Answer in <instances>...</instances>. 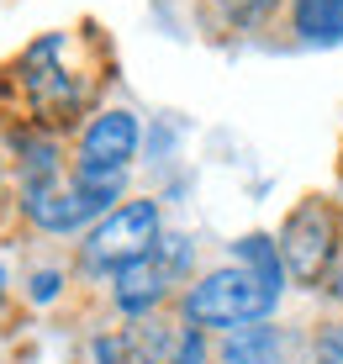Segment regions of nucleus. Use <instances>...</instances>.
Wrapping results in <instances>:
<instances>
[{
	"label": "nucleus",
	"instance_id": "3",
	"mask_svg": "<svg viewBox=\"0 0 343 364\" xmlns=\"http://www.w3.org/2000/svg\"><path fill=\"white\" fill-rule=\"evenodd\" d=\"M275 243H280V259H285L290 280L317 291V280H327V274H333V259H338V211H333V200L307 196L285 217V228H280Z\"/></svg>",
	"mask_w": 343,
	"mask_h": 364
},
{
	"label": "nucleus",
	"instance_id": "7",
	"mask_svg": "<svg viewBox=\"0 0 343 364\" xmlns=\"http://www.w3.org/2000/svg\"><path fill=\"white\" fill-rule=\"evenodd\" d=\"M222 364H285V333L270 328V322H253V328H238L222 338Z\"/></svg>",
	"mask_w": 343,
	"mask_h": 364
},
{
	"label": "nucleus",
	"instance_id": "2",
	"mask_svg": "<svg viewBox=\"0 0 343 364\" xmlns=\"http://www.w3.org/2000/svg\"><path fill=\"white\" fill-rule=\"evenodd\" d=\"M159 243H164L159 206L143 196V200H122L117 211H106L90 228V237H85L80 259L90 274H117L127 264H137V259H154Z\"/></svg>",
	"mask_w": 343,
	"mask_h": 364
},
{
	"label": "nucleus",
	"instance_id": "15",
	"mask_svg": "<svg viewBox=\"0 0 343 364\" xmlns=\"http://www.w3.org/2000/svg\"><path fill=\"white\" fill-rule=\"evenodd\" d=\"M0 200H6V169H0Z\"/></svg>",
	"mask_w": 343,
	"mask_h": 364
},
{
	"label": "nucleus",
	"instance_id": "9",
	"mask_svg": "<svg viewBox=\"0 0 343 364\" xmlns=\"http://www.w3.org/2000/svg\"><path fill=\"white\" fill-rule=\"evenodd\" d=\"M233 264H248L253 274H264L270 285H285V259H280V243H275L270 232H243L233 243Z\"/></svg>",
	"mask_w": 343,
	"mask_h": 364
},
{
	"label": "nucleus",
	"instance_id": "10",
	"mask_svg": "<svg viewBox=\"0 0 343 364\" xmlns=\"http://www.w3.org/2000/svg\"><path fill=\"white\" fill-rule=\"evenodd\" d=\"M275 6L280 0H217V16L227 27H264L275 16Z\"/></svg>",
	"mask_w": 343,
	"mask_h": 364
},
{
	"label": "nucleus",
	"instance_id": "4",
	"mask_svg": "<svg viewBox=\"0 0 343 364\" xmlns=\"http://www.w3.org/2000/svg\"><path fill=\"white\" fill-rule=\"evenodd\" d=\"M21 85H27L32 111L53 127V122H69L85 100V85L74 69H63V32H48L21 53Z\"/></svg>",
	"mask_w": 343,
	"mask_h": 364
},
{
	"label": "nucleus",
	"instance_id": "16",
	"mask_svg": "<svg viewBox=\"0 0 343 364\" xmlns=\"http://www.w3.org/2000/svg\"><path fill=\"white\" fill-rule=\"evenodd\" d=\"M0 291H6V269H0Z\"/></svg>",
	"mask_w": 343,
	"mask_h": 364
},
{
	"label": "nucleus",
	"instance_id": "12",
	"mask_svg": "<svg viewBox=\"0 0 343 364\" xmlns=\"http://www.w3.org/2000/svg\"><path fill=\"white\" fill-rule=\"evenodd\" d=\"M169 364H206V338H201V328H180V343H174Z\"/></svg>",
	"mask_w": 343,
	"mask_h": 364
},
{
	"label": "nucleus",
	"instance_id": "5",
	"mask_svg": "<svg viewBox=\"0 0 343 364\" xmlns=\"http://www.w3.org/2000/svg\"><path fill=\"white\" fill-rule=\"evenodd\" d=\"M137 143H143V127L127 106H106L85 122L80 132V159L74 169H95V174H127L137 159Z\"/></svg>",
	"mask_w": 343,
	"mask_h": 364
},
{
	"label": "nucleus",
	"instance_id": "8",
	"mask_svg": "<svg viewBox=\"0 0 343 364\" xmlns=\"http://www.w3.org/2000/svg\"><path fill=\"white\" fill-rule=\"evenodd\" d=\"M290 16H296V37L317 48L343 43V0H290Z\"/></svg>",
	"mask_w": 343,
	"mask_h": 364
},
{
	"label": "nucleus",
	"instance_id": "13",
	"mask_svg": "<svg viewBox=\"0 0 343 364\" xmlns=\"http://www.w3.org/2000/svg\"><path fill=\"white\" fill-rule=\"evenodd\" d=\"M58 285H63V269H37V274H32V291H27V296L37 301V306H48V301L58 296Z\"/></svg>",
	"mask_w": 343,
	"mask_h": 364
},
{
	"label": "nucleus",
	"instance_id": "14",
	"mask_svg": "<svg viewBox=\"0 0 343 364\" xmlns=\"http://www.w3.org/2000/svg\"><path fill=\"white\" fill-rule=\"evenodd\" d=\"M322 285H327V296H338V301H343V264H333V274H327Z\"/></svg>",
	"mask_w": 343,
	"mask_h": 364
},
{
	"label": "nucleus",
	"instance_id": "11",
	"mask_svg": "<svg viewBox=\"0 0 343 364\" xmlns=\"http://www.w3.org/2000/svg\"><path fill=\"white\" fill-rule=\"evenodd\" d=\"M312 364H343V322H322L312 333Z\"/></svg>",
	"mask_w": 343,
	"mask_h": 364
},
{
	"label": "nucleus",
	"instance_id": "6",
	"mask_svg": "<svg viewBox=\"0 0 343 364\" xmlns=\"http://www.w3.org/2000/svg\"><path fill=\"white\" fill-rule=\"evenodd\" d=\"M169 285H174V274H169V264L154 254V259H137V264H127V269L111 274V301H117L127 317L148 322L164 301H169Z\"/></svg>",
	"mask_w": 343,
	"mask_h": 364
},
{
	"label": "nucleus",
	"instance_id": "1",
	"mask_svg": "<svg viewBox=\"0 0 343 364\" xmlns=\"http://www.w3.org/2000/svg\"><path fill=\"white\" fill-rule=\"evenodd\" d=\"M285 285H270L264 274H253L248 264H222L206 269L201 280H190V291L180 296V317L185 328H217V333H238L253 322H270L280 306Z\"/></svg>",
	"mask_w": 343,
	"mask_h": 364
}]
</instances>
